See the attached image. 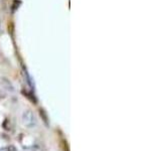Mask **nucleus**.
Listing matches in <instances>:
<instances>
[{
    "mask_svg": "<svg viewBox=\"0 0 161 151\" xmlns=\"http://www.w3.org/2000/svg\"><path fill=\"white\" fill-rule=\"evenodd\" d=\"M22 121H23V124L27 126V127H32V126L36 124L35 116H34L33 112H31L29 110L23 113V115H22Z\"/></svg>",
    "mask_w": 161,
    "mask_h": 151,
    "instance_id": "nucleus-1",
    "label": "nucleus"
},
{
    "mask_svg": "<svg viewBox=\"0 0 161 151\" xmlns=\"http://www.w3.org/2000/svg\"><path fill=\"white\" fill-rule=\"evenodd\" d=\"M39 113H40V116L43 117V122L45 123L46 125H48V119L46 118V116H45V114H44V111L43 110H39Z\"/></svg>",
    "mask_w": 161,
    "mask_h": 151,
    "instance_id": "nucleus-2",
    "label": "nucleus"
},
{
    "mask_svg": "<svg viewBox=\"0 0 161 151\" xmlns=\"http://www.w3.org/2000/svg\"><path fill=\"white\" fill-rule=\"evenodd\" d=\"M61 147H63L64 151H70V148H69V145L66 142V140H61Z\"/></svg>",
    "mask_w": 161,
    "mask_h": 151,
    "instance_id": "nucleus-3",
    "label": "nucleus"
},
{
    "mask_svg": "<svg viewBox=\"0 0 161 151\" xmlns=\"http://www.w3.org/2000/svg\"><path fill=\"white\" fill-rule=\"evenodd\" d=\"M7 151H16V149L14 148V146H9V147L7 148Z\"/></svg>",
    "mask_w": 161,
    "mask_h": 151,
    "instance_id": "nucleus-4",
    "label": "nucleus"
}]
</instances>
